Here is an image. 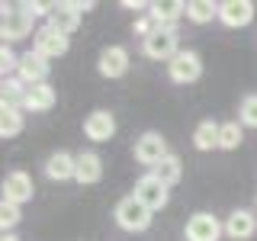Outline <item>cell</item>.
I'll use <instances>...</instances> for the list:
<instances>
[{
  "mask_svg": "<svg viewBox=\"0 0 257 241\" xmlns=\"http://www.w3.org/2000/svg\"><path fill=\"white\" fill-rule=\"evenodd\" d=\"M20 219H23V215H20V206H16V203H7V199H4V203H0V228H4V235H7V231H10Z\"/></svg>",
  "mask_w": 257,
  "mask_h": 241,
  "instance_id": "cell-26",
  "label": "cell"
},
{
  "mask_svg": "<svg viewBox=\"0 0 257 241\" xmlns=\"http://www.w3.org/2000/svg\"><path fill=\"white\" fill-rule=\"evenodd\" d=\"M219 20L231 29L247 26L254 20V4L251 0H225V4H219Z\"/></svg>",
  "mask_w": 257,
  "mask_h": 241,
  "instance_id": "cell-12",
  "label": "cell"
},
{
  "mask_svg": "<svg viewBox=\"0 0 257 241\" xmlns=\"http://www.w3.org/2000/svg\"><path fill=\"white\" fill-rule=\"evenodd\" d=\"M84 135L90 142H109L116 135V116L109 109H93L90 116L84 119Z\"/></svg>",
  "mask_w": 257,
  "mask_h": 241,
  "instance_id": "cell-9",
  "label": "cell"
},
{
  "mask_svg": "<svg viewBox=\"0 0 257 241\" xmlns=\"http://www.w3.org/2000/svg\"><path fill=\"white\" fill-rule=\"evenodd\" d=\"M135 196L142 199L145 206L151 209V212H158V209L167 206V199H171V193H167V187L158 180L155 174H145L139 183H135Z\"/></svg>",
  "mask_w": 257,
  "mask_h": 241,
  "instance_id": "cell-6",
  "label": "cell"
},
{
  "mask_svg": "<svg viewBox=\"0 0 257 241\" xmlns=\"http://www.w3.org/2000/svg\"><path fill=\"white\" fill-rule=\"evenodd\" d=\"M212 16H219V4H212V0H190L187 4V20L193 23H209Z\"/></svg>",
  "mask_w": 257,
  "mask_h": 241,
  "instance_id": "cell-23",
  "label": "cell"
},
{
  "mask_svg": "<svg viewBox=\"0 0 257 241\" xmlns=\"http://www.w3.org/2000/svg\"><path fill=\"white\" fill-rule=\"evenodd\" d=\"M142 48H145V55L155 58V61H174L177 55H180V48H177V29L174 26H158L148 39H142Z\"/></svg>",
  "mask_w": 257,
  "mask_h": 241,
  "instance_id": "cell-1",
  "label": "cell"
},
{
  "mask_svg": "<svg viewBox=\"0 0 257 241\" xmlns=\"http://www.w3.org/2000/svg\"><path fill=\"white\" fill-rule=\"evenodd\" d=\"M219 132H222L219 123H212V119H203V123L196 126V132H193V145H196L199 151L219 148Z\"/></svg>",
  "mask_w": 257,
  "mask_h": 241,
  "instance_id": "cell-20",
  "label": "cell"
},
{
  "mask_svg": "<svg viewBox=\"0 0 257 241\" xmlns=\"http://www.w3.org/2000/svg\"><path fill=\"white\" fill-rule=\"evenodd\" d=\"M100 74L103 77H122L125 71H128V52L122 45H109V48H103L100 52Z\"/></svg>",
  "mask_w": 257,
  "mask_h": 241,
  "instance_id": "cell-14",
  "label": "cell"
},
{
  "mask_svg": "<svg viewBox=\"0 0 257 241\" xmlns=\"http://www.w3.org/2000/svg\"><path fill=\"white\" fill-rule=\"evenodd\" d=\"M222 225H219V219H215L212 212H196V215H190L187 219V241H219V235H222Z\"/></svg>",
  "mask_w": 257,
  "mask_h": 241,
  "instance_id": "cell-8",
  "label": "cell"
},
{
  "mask_svg": "<svg viewBox=\"0 0 257 241\" xmlns=\"http://www.w3.org/2000/svg\"><path fill=\"white\" fill-rule=\"evenodd\" d=\"M151 174H155L158 180L164 183V187H174V183L183 177V164H180V158H177V155H167V158L161 161V164H158Z\"/></svg>",
  "mask_w": 257,
  "mask_h": 241,
  "instance_id": "cell-21",
  "label": "cell"
},
{
  "mask_svg": "<svg viewBox=\"0 0 257 241\" xmlns=\"http://www.w3.org/2000/svg\"><path fill=\"white\" fill-rule=\"evenodd\" d=\"M148 10H151V20H155L158 26H171L174 20H180V16L187 13V4H180V0H158Z\"/></svg>",
  "mask_w": 257,
  "mask_h": 241,
  "instance_id": "cell-18",
  "label": "cell"
},
{
  "mask_svg": "<svg viewBox=\"0 0 257 241\" xmlns=\"http://www.w3.org/2000/svg\"><path fill=\"white\" fill-rule=\"evenodd\" d=\"M254 231H257V215L251 212V209H235V212L225 219V235L235 238V241L254 238Z\"/></svg>",
  "mask_w": 257,
  "mask_h": 241,
  "instance_id": "cell-11",
  "label": "cell"
},
{
  "mask_svg": "<svg viewBox=\"0 0 257 241\" xmlns=\"http://www.w3.org/2000/svg\"><path fill=\"white\" fill-rule=\"evenodd\" d=\"M167 74H171L174 84H193V80H199L203 74V61H199L196 52H180L174 61H167Z\"/></svg>",
  "mask_w": 257,
  "mask_h": 241,
  "instance_id": "cell-4",
  "label": "cell"
},
{
  "mask_svg": "<svg viewBox=\"0 0 257 241\" xmlns=\"http://www.w3.org/2000/svg\"><path fill=\"white\" fill-rule=\"evenodd\" d=\"M241 123H225L222 126V132H219V148L222 151H235L238 145H241Z\"/></svg>",
  "mask_w": 257,
  "mask_h": 241,
  "instance_id": "cell-25",
  "label": "cell"
},
{
  "mask_svg": "<svg viewBox=\"0 0 257 241\" xmlns=\"http://www.w3.org/2000/svg\"><path fill=\"white\" fill-rule=\"evenodd\" d=\"M32 20L36 16H29L26 10L20 7H4V26H0V32H4L7 42H16V39H26L32 32Z\"/></svg>",
  "mask_w": 257,
  "mask_h": 241,
  "instance_id": "cell-5",
  "label": "cell"
},
{
  "mask_svg": "<svg viewBox=\"0 0 257 241\" xmlns=\"http://www.w3.org/2000/svg\"><path fill=\"white\" fill-rule=\"evenodd\" d=\"M16 77L26 87H39L48 84V58H42L39 52H26L20 58V68H16Z\"/></svg>",
  "mask_w": 257,
  "mask_h": 241,
  "instance_id": "cell-7",
  "label": "cell"
},
{
  "mask_svg": "<svg viewBox=\"0 0 257 241\" xmlns=\"http://www.w3.org/2000/svg\"><path fill=\"white\" fill-rule=\"evenodd\" d=\"M32 193H36V187H32V177L26 171L7 174V180H4V199H7V203L23 206V203H29V199H32Z\"/></svg>",
  "mask_w": 257,
  "mask_h": 241,
  "instance_id": "cell-10",
  "label": "cell"
},
{
  "mask_svg": "<svg viewBox=\"0 0 257 241\" xmlns=\"http://www.w3.org/2000/svg\"><path fill=\"white\" fill-rule=\"evenodd\" d=\"M103 177V161L96 151H80L77 155V183H100Z\"/></svg>",
  "mask_w": 257,
  "mask_h": 241,
  "instance_id": "cell-17",
  "label": "cell"
},
{
  "mask_svg": "<svg viewBox=\"0 0 257 241\" xmlns=\"http://www.w3.org/2000/svg\"><path fill=\"white\" fill-rule=\"evenodd\" d=\"M16 68H20V58H16L10 48H7V42H4V48H0V71L7 74V71H16Z\"/></svg>",
  "mask_w": 257,
  "mask_h": 241,
  "instance_id": "cell-28",
  "label": "cell"
},
{
  "mask_svg": "<svg viewBox=\"0 0 257 241\" xmlns=\"http://www.w3.org/2000/svg\"><path fill=\"white\" fill-rule=\"evenodd\" d=\"M151 215H155V212H151L135 193L125 196V199H119V206H116V222L122 225L125 231H145L151 225Z\"/></svg>",
  "mask_w": 257,
  "mask_h": 241,
  "instance_id": "cell-2",
  "label": "cell"
},
{
  "mask_svg": "<svg viewBox=\"0 0 257 241\" xmlns=\"http://www.w3.org/2000/svg\"><path fill=\"white\" fill-rule=\"evenodd\" d=\"M171 151H167V142L161 132H145L139 135V142H135V161L145 167H158L161 161H164Z\"/></svg>",
  "mask_w": 257,
  "mask_h": 241,
  "instance_id": "cell-3",
  "label": "cell"
},
{
  "mask_svg": "<svg viewBox=\"0 0 257 241\" xmlns=\"http://www.w3.org/2000/svg\"><path fill=\"white\" fill-rule=\"evenodd\" d=\"M122 7H125V10H145L142 0H122Z\"/></svg>",
  "mask_w": 257,
  "mask_h": 241,
  "instance_id": "cell-29",
  "label": "cell"
},
{
  "mask_svg": "<svg viewBox=\"0 0 257 241\" xmlns=\"http://www.w3.org/2000/svg\"><path fill=\"white\" fill-rule=\"evenodd\" d=\"M20 132H23V112L0 106V135H4V139H13V135H20Z\"/></svg>",
  "mask_w": 257,
  "mask_h": 241,
  "instance_id": "cell-24",
  "label": "cell"
},
{
  "mask_svg": "<svg viewBox=\"0 0 257 241\" xmlns=\"http://www.w3.org/2000/svg\"><path fill=\"white\" fill-rule=\"evenodd\" d=\"M68 36H61V32H55L52 26L39 29L36 32V52L42 55V58H61L64 52H68Z\"/></svg>",
  "mask_w": 257,
  "mask_h": 241,
  "instance_id": "cell-13",
  "label": "cell"
},
{
  "mask_svg": "<svg viewBox=\"0 0 257 241\" xmlns=\"http://www.w3.org/2000/svg\"><path fill=\"white\" fill-rule=\"evenodd\" d=\"M23 106L32 109V112H45L55 106V87L52 84H39V87H29L26 90V100H23Z\"/></svg>",
  "mask_w": 257,
  "mask_h": 241,
  "instance_id": "cell-19",
  "label": "cell"
},
{
  "mask_svg": "<svg viewBox=\"0 0 257 241\" xmlns=\"http://www.w3.org/2000/svg\"><path fill=\"white\" fill-rule=\"evenodd\" d=\"M26 90L29 87L23 84L20 77H10V80H4V109H20L23 106V100H26Z\"/></svg>",
  "mask_w": 257,
  "mask_h": 241,
  "instance_id": "cell-22",
  "label": "cell"
},
{
  "mask_svg": "<svg viewBox=\"0 0 257 241\" xmlns=\"http://www.w3.org/2000/svg\"><path fill=\"white\" fill-rule=\"evenodd\" d=\"M45 174L52 180H71V177H77V158L68 155V151H55L45 161Z\"/></svg>",
  "mask_w": 257,
  "mask_h": 241,
  "instance_id": "cell-16",
  "label": "cell"
},
{
  "mask_svg": "<svg viewBox=\"0 0 257 241\" xmlns=\"http://www.w3.org/2000/svg\"><path fill=\"white\" fill-rule=\"evenodd\" d=\"M0 241H20V238H13V235H4V238H0Z\"/></svg>",
  "mask_w": 257,
  "mask_h": 241,
  "instance_id": "cell-30",
  "label": "cell"
},
{
  "mask_svg": "<svg viewBox=\"0 0 257 241\" xmlns=\"http://www.w3.org/2000/svg\"><path fill=\"white\" fill-rule=\"evenodd\" d=\"M241 126L257 129V93H251V96L241 100Z\"/></svg>",
  "mask_w": 257,
  "mask_h": 241,
  "instance_id": "cell-27",
  "label": "cell"
},
{
  "mask_svg": "<svg viewBox=\"0 0 257 241\" xmlns=\"http://www.w3.org/2000/svg\"><path fill=\"white\" fill-rule=\"evenodd\" d=\"M52 20H48V26H52L55 32H61V36H71V32H77L80 26V10H77V4H58V7H52Z\"/></svg>",
  "mask_w": 257,
  "mask_h": 241,
  "instance_id": "cell-15",
  "label": "cell"
}]
</instances>
